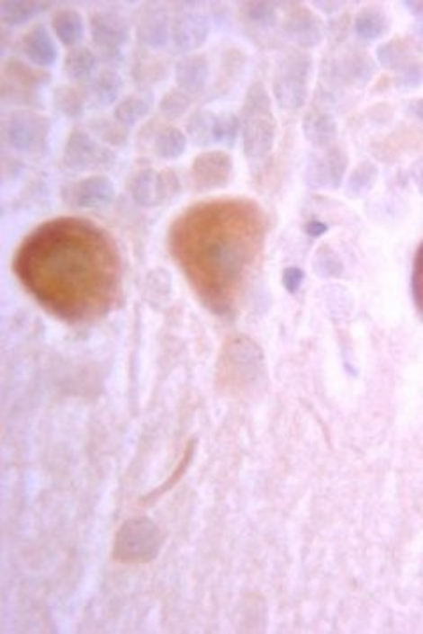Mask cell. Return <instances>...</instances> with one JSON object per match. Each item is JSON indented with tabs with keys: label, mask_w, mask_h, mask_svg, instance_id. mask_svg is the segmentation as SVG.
<instances>
[{
	"label": "cell",
	"mask_w": 423,
	"mask_h": 634,
	"mask_svg": "<svg viewBox=\"0 0 423 634\" xmlns=\"http://www.w3.org/2000/svg\"><path fill=\"white\" fill-rule=\"evenodd\" d=\"M29 291L68 319L106 310L117 293L119 264L112 247L94 231L55 228L31 238L16 261Z\"/></svg>",
	"instance_id": "6da1fadb"
},
{
	"label": "cell",
	"mask_w": 423,
	"mask_h": 634,
	"mask_svg": "<svg viewBox=\"0 0 423 634\" xmlns=\"http://www.w3.org/2000/svg\"><path fill=\"white\" fill-rule=\"evenodd\" d=\"M256 233L235 224L185 228L175 251L202 298L215 310L233 305L256 257Z\"/></svg>",
	"instance_id": "7a4b0ae2"
},
{
	"label": "cell",
	"mask_w": 423,
	"mask_h": 634,
	"mask_svg": "<svg viewBox=\"0 0 423 634\" xmlns=\"http://www.w3.org/2000/svg\"><path fill=\"white\" fill-rule=\"evenodd\" d=\"M238 119L244 156L249 161H263L272 152L277 136L274 101L265 85L254 82L248 88Z\"/></svg>",
	"instance_id": "3957f363"
},
{
	"label": "cell",
	"mask_w": 423,
	"mask_h": 634,
	"mask_svg": "<svg viewBox=\"0 0 423 634\" xmlns=\"http://www.w3.org/2000/svg\"><path fill=\"white\" fill-rule=\"evenodd\" d=\"M312 76V57L303 51L284 55L272 80V97L275 104L290 113L300 112L309 99V80Z\"/></svg>",
	"instance_id": "277c9868"
},
{
	"label": "cell",
	"mask_w": 423,
	"mask_h": 634,
	"mask_svg": "<svg viewBox=\"0 0 423 634\" xmlns=\"http://www.w3.org/2000/svg\"><path fill=\"white\" fill-rule=\"evenodd\" d=\"M127 191L136 205L150 209L175 201L182 192V183L173 169H138L130 174Z\"/></svg>",
	"instance_id": "5b68a950"
},
{
	"label": "cell",
	"mask_w": 423,
	"mask_h": 634,
	"mask_svg": "<svg viewBox=\"0 0 423 634\" xmlns=\"http://www.w3.org/2000/svg\"><path fill=\"white\" fill-rule=\"evenodd\" d=\"M62 163L66 168L76 173L108 169L115 165V154L92 132L73 129L64 145Z\"/></svg>",
	"instance_id": "8992f818"
},
{
	"label": "cell",
	"mask_w": 423,
	"mask_h": 634,
	"mask_svg": "<svg viewBox=\"0 0 423 634\" xmlns=\"http://www.w3.org/2000/svg\"><path fill=\"white\" fill-rule=\"evenodd\" d=\"M5 139L7 143L22 154L34 156L41 154L48 148L51 122L31 110L13 112L5 122Z\"/></svg>",
	"instance_id": "52a82bcc"
},
{
	"label": "cell",
	"mask_w": 423,
	"mask_h": 634,
	"mask_svg": "<svg viewBox=\"0 0 423 634\" xmlns=\"http://www.w3.org/2000/svg\"><path fill=\"white\" fill-rule=\"evenodd\" d=\"M90 38L106 62L122 58V49L130 40V23L124 14L110 9L95 11L90 16Z\"/></svg>",
	"instance_id": "ba28073f"
},
{
	"label": "cell",
	"mask_w": 423,
	"mask_h": 634,
	"mask_svg": "<svg viewBox=\"0 0 423 634\" xmlns=\"http://www.w3.org/2000/svg\"><path fill=\"white\" fill-rule=\"evenodd\" d=\"M349 157L346 150L338 145L323 148L310 156L305 168V182L312 189H332L336 191L347 174Z\"/></svg>",
	"instance_id": "9c48e42d"
},
{
	"label": "cell",
	"mask_w": 423,
	"mask_h": 634,
	"mask_svg": "<svg viewBox=\"0 0 423 634\" xmlns=\"http://www.w3.org/2000/svg\"><path fill=\"white\" fill-rule=\"evenodd\" d=\"M117 196L115 183L104 174H90L68 182L60 189V198L73 209H99L110 205Z\"/></svg>",
	"instance_id": "30bf717a"
},
{
	"label": "cell",
	"mask_w": 423,
	"mask_h": 634,
	"mask_svg": "<svg viewBox=\"0 0 423 634\" xmlns=\"http://www.w3.org/2000/svg\"><path fill=\"white\" fill-rule=\"evenodd\" d=\"M211 36V20L198 7H180L171 16V42L184 53H196Z\"/></svg>",
	"instance_id": "8fae6325"
},
{
	"label": "cell",
	"mask_w": 423,
	"mask_h": 634,
	"mask_svg": "<svg viewBox=\"0 0 423 634\" xmlns=\"http://www.w3.org/2000/svg\"><path fill=\"white\" fill-rule=\"evenodd\" d=\"M233 180V157L226 150H207L194 157L191 182L194 191L209 192L224 189Z\"/></svg>",
	"instance_id": "7c38bea8"
},
{
	"label": "cell",
	"mask_w": 423,
	"mask_h": 634,
	"mask_svg": "<svg viewBox=\"0 0 423 634\" xmlns=\"http://www.w3.org/2000/svg\"><path fill=\"white\" fill-rule=\"evenodd\" d=\"M283 31L290 41L305 49L316 48L325 40L323 20L305 5H295L286 13Z\"/></svg>",
	"instance_id": "4fadbf2b"
},
{
	"label": "cell",
	"mask_w": 423,
	"mask_h": 634,
	"mask_svg": "<svg viewBox=\"0 0 423 634\" xmlns=\"http://www.w3.org/2000/svg\"><path fill=\"white\" fill-rule=\"evenodd\" d=\"M211 80V62L203 53H189L175 66V84L184 94H202Z\"/></svg>",
	"instance_id": "5bb4252c"
},
{
	"label": "cell",
	"mask_w": 423,
	"mask_h": 634,
	"mask_svg": "<svg viewBox=\"0 0 423 634\" xmlns=\"http://www.w3.org/2000/svg\"><path fill=\"white\" fill-rule=\"evenodd\" d=\"M136 34L148 48H165L171 41V16L163 7L141 9L136 20Z\"/></svg>",
	"instance_id": "9a60e30c"
},
{
	"label": "cell",
	"mask_w": 423,
	"mask_h": 634,
	"mask_svg": "<svg viewBox=\"0 0 423 634\" xmlns=\"http://www.w3.org/2000/svg\"><path fill=\"white\" fill-rule=\"evenodd\" d=\"M332 64L334 78L340 84L364 86L373 80L376 73V64L373 57H369L362 49H351Z\"/></svg>",
	"instance_id": "2e32d148"
},
{
	"label": "cell",
	"mask_w": 423,
	"mask_h": 634,
	"mask_svg": "<svg viewBox=\"0 0 423 634\" xmlns=\"http://www.w3.org/2000/svg\"><path fill=\"white\" fill-rule=\"evenodd\" d=\"M122 92H124V78L117 69H112V67L97 71V75L90 80V84L85 90L88 104L97 110L115 106L122 99Z\"/></svg>",
	"instance_id": "e0dca14e"
},
{
	"label": "cell",
	"mask_w": 423,
	"mask_h": 634,
	"mask_svg": "<svg viewBox=\"0 0 423 634\" xmlns=\"http://www.w3.org/2000/svg\"><path fill=\"white\" fill-rule=\"evenodd\" d=\"M22 51L34 67H51L58 58V48L46 25L36 23L22 38Z\"/></svg>",
	"instance_id": "ac0fdd59"
},
{
	"label": "cell",
	"mask_w": 423,
	"mask_h": 634,
	"mask_svg": "<svg viewBox=\"0 0 423 634\" xmlns=\"http://www.w3.org/2000/svg\"><path fill=\"white\" fill-rule=\"evenodd\" d=\"M302 132L305 139L318 150L328 148L338 139V129L336 117L321 108H310L302 121Z\"/></svg>",
	"instance_id": "d6986e66"
},
{
	"label": "cell",
	"mask_w": 423,
	"mask_h": 634,
	"mask_svg": "<svg viewBox=\"0 0 423 634\" xmlns=\"http://www.w3.org/2000/svg\"><path fill=\"white\" fill-rule=\"evenodd\" d=\"M355 36L362 42H376L386 38L390 32V16L378 5H367L360 9L353 20Z\"/></svg>",
	"instance_id": "ffe728a7"
},
{
	"label": "cell",
	"mask_w": 423,
	"mask_h": 634,
	"mask_svg": "<svg viewBox=\"0 0 423 634\" xmlns=\"http://www.w3.org/2000/svg\"><path fill=\"white\" fill-rule=\"evenodd\" d=\"M187 134L185 130L178 129L171 124H161L156 127L152 139H150V147L156 157L163 159V161H176L180 159L185 150H187Z\"/></svg>",
	"instance_id": "44dd1931"
},
{
	"label": "cell",
	"mask_w": 423,
	"mask_h": 634,
	"mask_svg": "<svg viewBox=\"0 0 423 634\" xmlns=\"http://www.w3.org/2000/svg\"><path fill=\"white\" fill-rule=\"evenodd\" d=\"M97 66L99 58L94 49L88 46H76L66 53L62 67L64 75L73 84H90V80L97 75Z\"/></svg>",
	"instance_id": "7402d4cb"
},
{
	"label": "cell",
	"mask_w": 423,
	"mask_h": 634,
	"mask_svg": "<svg viewBox=\"0 0 423 634\" xmlns=\"http://www.w3.org/2000/svg\"><path fill=\"white\" fill-rule=\"evenodd\" d=\"M53 36L66 48H76L85 36V20L80 11L73 7L58 9L51 18Z\"/></svg>",
	"instance_id": "603a6c76"
},
{
	"label": "cell",
	"mask_w": 423,
	"mask_h": 634,
	"mask_svg": "<svg viewBox=\"0 0 423 634\" xmlns=\"http://www.w3.org/2000/svg\"><path fill=\"white\" fill-rule=\"evenodd\" d=\"M376 58L381 67L393 71L395 75L408 67L411 62L418 60V53L415 46L408 40L397 38L390 41L382 42L376 49Z\"/></svg>",
	"instance_id": "cb8c5ba5"
},
{
	"label": "cell",
	"mask_w": 423,
	"mask_h": 634,
	"mask_svg": "<svg viewBox=\"0 0 423 634\" xmlns=\"http://www.w3.org/2000/svg\"><path fill=\"white\" fill-rule=\"evenodd\" d=\"M51 7L50 2L36 0H2L0 2V20L9 27H22L40 18Z\"/></svg>",
	"instance_id": "d4e9b609"
},
{
	"label": "cell",
	"mask_w": 423,
	"mask_h": 634,
	"mask_svg": "<svg viewBox=\"0 0 423 634\" xmlns=\"http://www.w3.org/2000/svg\"><path fill=\"white\" fill-rule=\"evenodd\" d=\"M152 112V97L145 94H129L124 95L113 110V119L127 130L134 129L140 122H143Z\"/></svg>",
	"instance_id": "484cf974"
},
{
	"label": "cell",
	"mask_w": 423,
	"mask_h": 634,
	"mask_svg": "<svg viewBox=\"0 0 423 634\" xmlns=\"http://www.w3.org/2000/svg\"><path fill=\"white\" fill-rule=\"evenodd\" d=\"M215 119L217 113L209 110H196L185 121L187 139L198 148H209L215 145Z\"/></svg>",
	"instance_id": "4316f807"
},
{
	"label": "cell",
	"mask_w": 423,
	"mask_h": 634,
	"mask_svg": "<svg viewBox=\"0 0 423 634\" xmlns=\"http://www.w3.org/2000/svg\"><path fill=\"white\" fill-rule=\"evenodd\" d=\"M380 169L371 161H362L346 176V196L349 200H358L367 196L378 183Z\"/></svg>",
	"instance_id": "83f0119b"
},
{
	"label": "cell",
	"mask_w": 423,
	"mask_h": 634,
	"mask_svg": "<svg viewBox=\"0 0 423 634\" xmlns=\"http://www.w3.org/2000/svg\"><path fill=\"white\" fill-rule=\"evenodd\" d=\"M86 94L82 92L76 86L71 85H62L53 92V106L55 110L69 119V121H76L84 117L85 110H86Z\"/></svg>",
	"instance_id": "f1b7e54d"
},
{
	"label": "cell",
	"mask_w": 423,
	"mask_h": 634,
	"mask_svg": "<svg viewBox=\"0 0 423 634\" xmlns=\"http://www.w3.org/2000/svg\"><path fill=\"white\" fill-rule=\"evenodd\" d=\"M240 139V119L231 112L217 113L215 119V145L222 148H235Z\"/></svg>",
	"instance_id": "f546056e"
},
{
	"label": "cell",
	"mask_w": 423,
	"mask_h": 634,
	"mask_svg": "<svg viewBox=\"0 0 423 634\" xmlns=\"http://www.w3.org/2000/svg\"><path fill=\"white\" fill-rule=\"evenodd\" d=\"M90 130L106 147H122L129 138V130L115 119H97L90 124Z\"/></svg>",
	"instance_id": "4dcf8cb0"
},
{
	"label": "cell",
	"mask_w": 423,
	"mask_h": 634,
	"mask_svg": "<svg viewBox=\"0 0 423 634\" xmlns=\"http://www.w3.org/2000/svg\"><path fill=\"white\" fill-rule=\"evenodd\" d=\"M244 14L248 22L261 29H272L279 23V9L274 2H248Z\"/></svg>",
	"instance_id": "1f68e13d"
},
{
	"label": "cell",
	"mask_w": 423,
	"mask_h": 634,
	"mask_svg": "<svg viewBox=\"0 0 423 634\" xmlns=\"http://www.w3.org/2000/svg\"><path fill=\"white\" fill-rule=\"evenodd\" d=\"M189 106H191V97L178 88L169 90L159 101V112L168 121L182 119L187 113Z\"/></svg>",
	"instance_id": "d6a6232c"
},
{
	"label": "cell",
	"mask_w": 423,
	"mask_h": 634,
	"mask_svg": "<svg viewBox=\"0 0 423 634\" xmlns=\"http://www.w3.org/2000/svg\"><path fill=\"white\" fill-rule=\"evenodd\" d=\"M393 85L402 92L420 88L423 85V60L418 58L411 62L408 67H404L402 71H399L393 78Z\"/></svg>",
	"instance_id": "836d02e7"
},
{
	"label": "cell",
	"mask_w": 423,
	"mask_h": 634,
	"mask_svg": "<svg viewBox=\"0 0 423 634\" xmlns=\"http://www.w3.org/2000/svg\"><path fill=\"white\" fill-rule=\"evenodd\" d=\"M413 293L415 299L420 307L423 314V246L420 253L417 255V263H415V272H413Z\"/></svg>",
	"instance_id": "e575fe53"
},
{
	"label": "cell",
	"mask_w": 423,
	"mask_h": 634,
	"mask_svg": "<svg viewBox=\"0 0 423 634\" xmlns=\"http://www.w3.org/2000/svg\"><path fill=\"white\" fill-rule=\"evenodd\" d=\"M406 110L408 113L418 121L423 126V97H417V99H411L408 104H406Z\"/></svg>",
	"instance_id": "d590c367"
},
{
	"label": "cell",
	"mask_w": 423,
	"mask_h": 634,
	"mask_svg": "<svg viewBox=\"0 0 423 634\" xmlns=\"http://www.w3.org/2000/svg\"><path fill=\"white\" fill-rule=\"evenodd\" d=\"M300 282H302V272H300V270H296V268L286 270V273H284V284H286V288H288L290 291H295L296 288L300 286Z\"/></svg>",
	"instance_id": "8d00e7d4"
},
{
	"label": "cell",
	"mask_w": 423,
	"mask_h": 634,
	"mask_svg": "<svg viewBox=\"0 0 423 634\" xmlns=\"http://www.w3.org/2000/svg\"><path fill=\"white\" fill-rule=\"evenodd\" d=\"M305 229H307L309 235L320 237V235H323V233L328 229V226L323 224V222H320V220H310V222L305 226Z\"/></svg>",
	"instance_id": "74e56055"
},
{
	"label": "cell",
	"mask_w": 423,
	"mask_h": 634,
	"mask_svg": "<svg viewBox=\"0 0 423 634\" xmlns=\"http://www.w3.org/2000/svg\"><path fill=\"white\" fill-rule=\"evenodd\" d=\"M404 5H406V9H408L418 22H423V2L411 0V2H404Z\"/></svg>",
	"instance_id": "f35d334b"
}]
</instances>
